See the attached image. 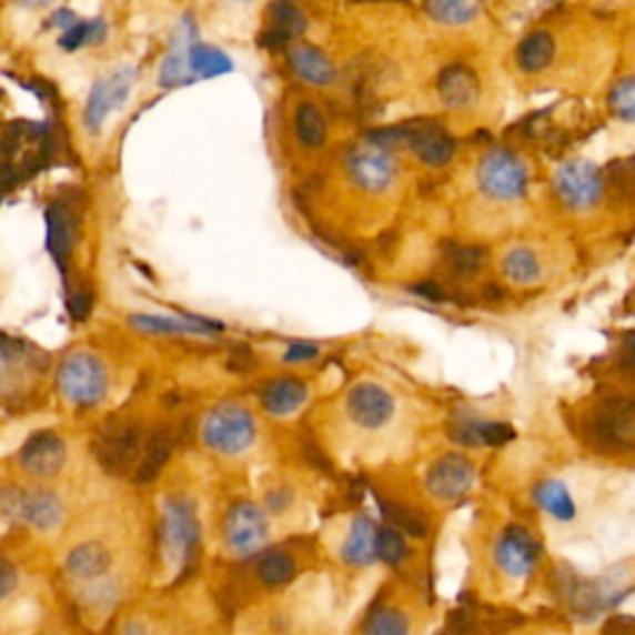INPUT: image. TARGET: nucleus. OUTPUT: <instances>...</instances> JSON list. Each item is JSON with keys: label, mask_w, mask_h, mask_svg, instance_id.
Instances as JSON below:
<instances>
[{"label": "nucleus", "mask_w": 635, "mask_h": 635, "mask_svg": "<svg viewBox=\"0 0 635 635\" xmlns=\"http://www.w3.org/2000/svg\"><path fill=\"white\" fill-rule=\"evenodd\" d=\"M271 542V516L261 504L239 502L224 518V546L231 556L251 558L266 552Z\"/></svg>", "instance_id": "10"}, {"label": "nucleus", "mask_w": 635, "mask_h": 635, "mask_svg": "<svg viewBox=\"0 0 635 635\" xmlns=\"http://www.w3.org/2000/svg\"><path fill=\"white\" fill-rule=\"evenodd\" d=\"M134 78H137L134 68H120L114 70L112 75L92 84L88 108H84V127H88V132L98 134L102 130L104 120L110 118V112L122 108L127 98H130Z\"/></svg>", "instance_id": "16"}, {"label": "nucleus", "mask_w": 635, "mask_h": 635, "mask_svg": "<svg viewBox=\"0 0 635 635\" xmlns=\"http://www.w3.org/2000/svg\"><path fill=\"white\" fill-rule=\"evenodd\" d=\"M301 558L289 548H266L259 554L256 578L263 588H283L301 574Z\"/></svg>", "instance_id": "28"}, {"label": "nucleus", "mask_w": 635, "mask_h": 635, "mask_svg": "<svg viewBox=\"0 0 635 635\" xmlns=\"http://www.w3.org/2000/svg\"><path fill=\"white\" fill-rule=\"evenodd\" d=\"M189 70H192L194 80H211L234 72V60H231V56H226L224 50L206 46V42L199 40L196 46L189 50Z\"/></svg>", "instance_id": "32"}, {"label": "nucleus", "mask_w": 635, "mask_h": 635, "mask_svg": "<svg viewBox=\"0 0 635 635\" xmlns=\"http://www.w3.org/2000/svg\"><path fill=\"white\" fill-rule=\"evenodd\" d=\"M199 40L201 33L194 16L187 13L179 18L172 40H169L167 58L162 60V68H159V84H162L164 90L194 82L192 70H189V50H192V46H196Z\"/></svg>", "instance_id": "18"}, {"label": "nucleus", "mask_w": 635, "mask_h": 635, "mask_svg": "<svg viewBox=\"0 0 635 635\" xmlns=\"http://www.w3.org/2000/svg\"><path fill=\"white\" fill-rule=\"evenodd\" d=\"M293 134L295 142L305 150H323L327 144V134H331L325 112L315 102H301L293 112Z\"/></svg>", "instance_id": "31"}, {"label": "nucleus", "mask_w": 635, "mask_h": 635, "mask_svg": "<svg viewBox=\"0 0 635 635\" xmlns=\"http://www.w3.org/2000/svg\"><path fill=\"white\" fill-rule=\"evenodd\" d=\"M402 132H405L402 144L407 147L410 154L415 157L422 167L444 169L457 157V140H454L452 132H447V127L437 122L410 124L402 127Z\"/></svg>", "instance_id": "13"}, {"label": "nucleus", "mask_w": 635, "mask_h": 635, "mask_svg": "<svg viewBox=\"0 0 635 635\" xmlns=\"http://www.w3.org/2000/svg\"><path fill=\"white\" fill-rule=\"evenodd\" d=\"M142 447V432L137 425H110L94 442V454L104 470L112 474H122L130 470Z\"/></svg>", "instance_id": "22"}, {"label": "nucleus", "mask_w": 635, "mask_h": 635, "mask_svg": "<svg viewBox=\"0 0 635 635\" xmlns=\"http://www.w3.org/2000/svg\"><path fill=\"white\" fill-rule=\"evenodd\" d=\"M606 102L613 118H618L626 124H635V75H626L613 82Z\"/></svg>", "instance_id": "36"}, {"label": "nucleus", "mask_w": 635, "mask_h": 635, "mask_svg": "<svg viewBox=\"0 0 635 635\" xmlns=\"http://www.w3.org/2000/svg\"><path fill=\"white\" fill-rule=\"evenodd\" d=\"M596 635H635V621L633 618L611 621Z\"/></svg>", "instance_id": "42"}, {"label": "nucleus", "mask_w": 635, "mask_h": 635, "mask_svg": "<svg viewBox=\"0 0 635 635\" xmlns=\"http://www.w3.org/2000/svg\"><path fill=\"white\" fill-rule=\"evenodd\" d=\"M159 538H162L159 546H162V556L169 568L182 574L184 568L194 564L201 528L192 502L182 500V496H172V500L164 502Z\"/></svg>", "instance_id": "7"}, {"label": "nucleus", "mask_w": 635, "mask_h": 635, "mask_svg": "<svg viewBox=\"0 0 635 635\" xmlns=\"http://www.w3.org/2000/svg\"><path fill=\"white\" fill-rule=\"evenodd\" d=\"M16 586H18L16 568L10 566L6 558H0V601H6L10 594H13Z\"/></svg>", "instance_id": "41"}, {"label": "nucleus", "mask_w": 635, "mask_h": 635, "mask_svg": "<svg viewBox=\"0 0 635 635\" xmlns=\"http://www.w3.org/2000/svg\"><path fill=\"white\" fill-rule=\"evenodd\" d=\"M46 226H48V251L56 259L60 271L65 273L68 259L78 243V214L65 201H56L46 209Z\"/></svg>", "instance_id": "24"}, {"label": "nucleus", "mask_w": 635, "mask_h": 635, "mask_svg": "<svg viewBox=\"0 0 635 635\" xmlns=\"http://www.w3.org/2000/svg\"><path fill=\"white\" fill-rule=\"evenodd\" d=\"M110 552L108 546H102L98 542H88L72 548L65 558V571L70 578H75L78 584H88L108 574L110 568Z\"/></svg>", "instance_id": "30"}, {"label": "nucleus", "mask_w": 635, "mask_h": 635, "mask_svg": "<svg viewBox=\"0 0 635 635\" xmlns=\"http://www.w3.org/2000/svg\"><path fill=\"white\" fill-rule=\"evenodd\" d=\"M586 440L608 454L635 452V393H611L586 412Z\"/></svg>", "instance_id": "4"}, {"label": "nucleus", "mask_w": 635, "mask_h": 635, "mask_svg": "<svg viewBox=\"0 0 635 635\" xmlns=\"http://www.w3.org/2000/svg\"><path fill=\"white\" fill-rule=\"evenodd\" d=\"M120 635H150V631H147V626H142L140 621H127Z\"/></svg>", "instance_id": "44"}, {"label": "nucleus", "mask_w": 635, "mask_h": 635, "mask_svg": "<svg viewBox=\"0 0 635 635\" xmlns=\"http://www.w3.org/2000/svg\"><path fill=\"white\" fill-rule=\"evenodd\" d=\"M380 524L367 514H353L347 518L335 544V556L347 571H370L380 564Z\"/></svg>", "instance_id": "12"}, {"label": "nucleus", "mask_w": 635, "mask_h": 635, "mask_svg": "<svg viewBox=\"0 0 635 635\" xmlns=\"http://www.w3.org/2000/svg\"><path fill=\"white\" fill-rule=\"evenodd\" d=\"M516 635H564V633L556 631V628H526Z\"/></svg>", "instance_id": "45"}, {"label": "nucleus", "mask_w": 635, "mask_h": 635, "mask_svg": "<svg viewBox=\"0 0 635 635\" xmlns=\"http://www.w3.org/2000/svg\"><path fill=\"white\" fill-rule=\"evenodd\" d=\"M78 20H80V18H78L75 13H72V10H68V8H65V10H58V13L48 20V26H52V28H62V33H65V30L75 26Z\"/></svg>", "instance_id": "43"}, {"label": "nucleus", "mask_w": 635, "mask_h": 635, "mask_svg": "<svg viewBox=\"0 0 635 635\" xmlns=\"http://www.w3.org/2000/svg\"><path fill=\"white\" fill-rule=\"evenodd\" d=\"M556 52H558L556 38L548 33V30L538 28L518 40L514 60L518 70L526 72V75H538V72H544L554 65Z\"/></svg>", "instance_id": "26"}, {"label": "nucleus", "mask_w": 635, "mask_h": 635, "mask_svg": "<svg viewBox=\"0 0 635 635\" xmlns=\"http://www.w3.org/2000/svg\"><path fill=\"white\" fill-rule=\"evenodd\" d=\"M500 273L512 289H536L546 281V259L532 243L516 241L500 253Z\"/></svg>", "instance_id": "19"}, {"label": "nucleus", "mask_w": 635, "mask_h": 635, "mask_svg": "<svg viewBox=\"0 0 635 635\" xmlns=\"http://www.w3.org/2000/svg\"><path fill=\"white\" fill-rule=\"evenodd\" d=\"M482 261H484L482 251L462 246L450 256V266L454 273H460V276H474V273L482 269Z\"/></svg>", "instance_id": "38"}, {"label": "nucleus", "mask_w": 635, "mask_h": 635, "mask_svg": "<svg viewBox=\"0 0 635 635\" xmlns=\"http://www.w3.org/2000/svg\"><path fill=\"white\" fill-rule=\"evenodd\" d=\"M261 506L269 512V516H285L295 506L293 486H289V484L271 486V490L266 492V496H263Z\"/></svg>", "instance_id": "37"}, {"label": "nucleus", "mask_w": 635, "mask_h": 635, "mask_svg": "<svg viewBox=\"0 0 635 635\" xmlns=\"http://www.w3.org/2000/svg\"><path fill=\"white\" fill-rule=\"evenodd\" d=\"M400 407L397 395L377 380H357L341 400L343 422L360 440L387 435L397 425Z\"/></svg>", "instance_id": "2"}, {"label": "nucleus", "mask_w": 635, "mask_h": 635, "mask_svg": "<svg viewBox=\"0 0 635 635\" xmlns=\"http://www.w3.org/2000/svg\"><path fill=\"white\" fill-rule=\"evenodd\" d=\"M422 10L440 28H467L482 16L484 0H422Z\"/></svg>", "instance_id": "29"}, {"label": "nucleus", "mask_w": 635, "mask_h": 635, "mask_svg": "<svg viewBox=\"0 0 635 635\" xmlns=\"http://www.w3.org/2000/svg\"><path fill=\"white\" fill-rule=\"evenodd\" d=\"M318 355H321V345L309 343V341H299V343H291L289 347H285L283 363H289V365L313 363Z\"/></svg>", "instance_id": "39"}, {"label": "nucleus", "mask_w": 635, "mask_h": 635, "mask_svg": "<svg viewBox=\"0 0 635 635\" xmlns=\"http://www.w3.org/2000/svg\"><path fill=\"white\" fill-rule=\"evenodd\" d=\"M104 36H108V23L102 18H92V20H78L75 26L68 28L65 33L60 36L58 46L62 50H80L84 46H94V42H102Z\"/></svg>", "instance_id": "35"}, {"label": "nucleus", "mask_w": 635, "mask_h": 635, "mask_svg": "<svg viewBox=\"0 0 635 635\" xmlns=\"http://www.w3.org/2000/svg\"><path fill=\"white\" fill-rule=\"evenodd\" d=\"M309 26V13H305L299 0H271L259 46L266 50H285L293 42L303 40Z\"/></svg>", "instance_id": "14"}, {"label": "nucleus", "mask_w": 635, "mask_h": 635, "mask_svg": "<svg viewBox=\"0 0 635 635\" xmlns=\"http://www.w3.org/2000/svg\"><path fill=\"white\" fill-rule=\"evenodd\" d=\"M58 383L72 405L92 407L108 393V370L90 353H72L60 367Z\"/></svg>", "instance_id": "11"}, {"label": "nucleus", "mask_w": 635, "mask_h": 635, "mask_svg": "<svg viewBox=\"0 0 635 635\" xmlns=\"http://www.w3.org/2000/svg\"><path fill=\"white\" fill-rule=\"evenodd\" d=\"M542 538L524 522H506L486 542V566L496 584L522 588L542 568Z\"/></svg>", "instance_id": "1"}, {"label": "nucleus", "mask_w": 635, "mask_h": 635, "mask_svg": "<svg viewBox=\"0 0 635 635\" xmlns=\"http://www.w3.org/2000/svg\"><path fill=\"white\" fill-rule=\"evenodd\" d=\"M417 611L395 594H385L365 611L357 635H417Z\"/></svg>", "instance_id": "17"}, {"label": "nucleus", "mask_w": 635, "mask_h": 635, "mask_svg": "<svg viewBox=\"0 0 635 635\" xmlns=\"http://www.w3.org/2000/svg\"><path fill=\"white\" fill-rule=\"evenodd\" d=\"M425 494L430 502L440 506H452L467 500L470 492L476 484V464L460 450L442 452L437 457H432L425 467Z\"/></svg>", "instance_id": "9"}, {"label": "nucleus", "mask_w": 635, "mask_h": 635, "mask_svg": "<svg viewBox=\"0 0 635 635\" xmlns=\"http://www.w3.org/2000/svg\"><path fill=\"white\" fill-rule=\"evenodd\" d=\"M65 460H68V447L56 432H40V435L30 437L18 454V462L23 472L40 476V480L56 476L62 467H65Z\"/></svg>", "instance_id": "23"}, {"label": "nucleus", "mask_w": 635, "mask_h": 635, "mask_svg": "<svg viewBox=\"0 0 635 635\" xmlns=\"http://www.w3.org/2000/svg\"><path fill=\"white\" fill-rule=\"evenodd\" d=\"M62 516H65V506H62L58 494L48 490L20 494V506L16 516L18 522L40 528V532H52V528L60 526Z\"/></svg>", "instance_id": "25"}, {"label": "nucleus", "mask_w": 635, "mask_h": 635, "mask_svg": "<svg viewBox=\"0 0 635 635\" xmlns=\"http://www.w3.org/2000/svg\"><path fill=\"white\" fill-rule=\"evenodd\" d=\"M343 172L360 194L385 196L397 187L400 159L395 150L365 137L345 152Z\"/></svg>", "instance_id": "5"}, {"label": "nucleus", "mask_w": 635, "mask_h": 635, "mask_svg": "<svg viewBox=\"0 0 635 635\" xmlns=\"http://www.w3.org/2000/svg\"><path fill=\"white\" fill-rule=\"evenodd\" d=\"M241 3H249V0H241Z\"/></svg>", "instance_id": "46"}, {"label": "nucleus", "mask_w": 635, "mask_h": 635, "mask_svg": "<svg viewBox=\"0 0 635 635\" xmlns=\"http://www.w3.org/2000/svg\"><path fill=\"white\" fill-rule=\"evenodd\" d=\"M132 325L147 333H167V335H204L214 327H206L201 321H177V318H154V315H134Z\"/></svg>", "instance_id": "34"}, {"label": "nucleus", "mask_w": 635, "mask_h": 635, "mask_svg": "<svg viewBox=\"0 0 635 635\" xmlns=\"http://www.w3.org/2000/svg\"><path fill=\"white\" fill-rule=\"evenodd\" d=\"M534 504L538 512H544L552 522L571 524L578 514V504L571 494L568 484H564L556 476H546V480L534 486Z\"/></svg>", "instance_id": "27"}, {"label": "nucleus", "mask_w": 635, "mask_h": 635, "mask_svg": "<svg viewBox=\"0 0 635 635\" xmlns=\"http://www.w3.org/2000/svg\"><path fill=\"white\" fill-rule=\"evenodd\" d=\"M201 435H204L209 450L226 454V457H239L253 447L259 437V425L246 405L224 402V405H216L209 412L204 425H201Z\"/></svg>", "instance_id": "8"}, {"label": "nucleus", "mask_w": 635, "mask_h": 635, "mask_svg": "<svg viewBox=\"0 0 635 635\" xmlns=\"http://www.w3.org/2000/svg\"><path fill=\"white\" fill-rule=\"evenodd\" d=\"M92 309V291L90 289H70L68 285V311L72 321H84Z\"/></svg>", "instance_id": "40"}, {"label": "nucleus", "mask_w": 635, "mask_h": 635, "mask_svg": "<svg viewBox=\"0 0 635 635\" xmlns=\"http://www.w3.org/2000/svg\"><path fill=\"white\" fill-rule=\"evenodd\" d=\"M435 90L440 104L450 112L472 110L482 98L480 75H476L467 62H450V65H444L437 75Z\"/></svg>", "instance_id": "20"}, {"label": "nucleus", "mask_w": 635, "mask_h": 635, "mask_svg": "<svg viewBox=\"0 0 635 635\" xmlns=\"http://www.w3.org/2000/svg\"><path fill=\"white\" fill-rule=\"evenodd\" d=\"M261 407L269 412L271 417L289 420L305 410L311 400V385L299 375H279L271 377L259 390Z\"/></svg>", "instance_id": "21"}, {"label": "nucleus", "mask_w": 635, "mask_h": 635, "mask_svg": "<svg viewBox=\"0 0 635 635\" xmlns=\"http://www.w3.org/2000/svg\"><path fill=\"white\" fill-rule=\"evenodd\" d=\"M285 65H289L295 80L315 90H331L335 88L337 80H341L335 60L327 56L323 48L305 40H299L285 48Z\"/></svg>", "instance_id": "15"}, {"label": "nucleus", "mask_w": 635, "mask_h": 635, "mask_svg": "<svg viewBox=\"0 0 635 635\" xmlns=\"http://www.w3.org/2000/svg\"><path fill=\"white\" fill-rule=\"evenodd\" d=\"M552 192L568 214H591L608 194V174L591 159H568L552 174Z\"/></svg>", "instance_id": "6"}, {"label": "nucleus", "mask_w": 635, "mask_h": 635, "mask_svg": "<svg viewBox=\"0 0 635 635\" xmlns=\"http://www.w3.org/2000/svg\"><path fill=\"white\" fill-rule=\"evenodd\" d=\"M474 184L476 192L492 204L514 206L528 196L532 169L522 154L506 150V147H492L476 159Z\"/></svg>", "instance_id": "3"}, {"label": "nucleus", "mask_w": 635, "mask_h": 635, "mask_svg": "<svg viewBox=\"0 0 635 635\" xmlns=\"http://www.w3.org/2000/svg\"><path fill=\"white\" fill-rule=\"evenodd\" d=\"M172 450H174V432L169 427L157 430L154 435L147 440L142 462L140 467H137V482H152L159 470L167 464Z\"/></svg>", "instance_id": "33"}]
</instances>
